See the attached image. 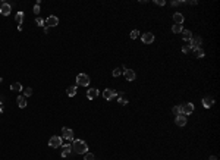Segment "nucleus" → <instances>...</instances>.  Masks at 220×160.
<instances>
[{
	"label": "nucleus",
	"mask_w": 220,
	"mask_h": 160,
	"mask_svg": "<svg viewBox=\"0 0 220 160\" xmlns=\"http://www.w3.org/2000/svg\"><path fill=\"white\" fill-rule=\"evenodd\" d=\"M175 124H176L178 126H185V125H186V116H184V115H178L176 119H175Z\"/></svg>",
	"instance_id": "obj_12"
},
{
	"label": "nucleus",
	"mask_w": 220,
	"mask_h": 160,
	"mask_svg": "<svg viewBox=\"0 0 220 160\" xmlns=\"http://www.w3.org/2000/svg\"><path fill=\"white\" fill-rule=\"evenodd\" d=\"M123 75H125V78L128 79V81H134L135 79V72L132 71V69H128V68H125L123 69Z\"/></svg>",
	"instance_id": "obj_11"
},
{
	"label": "nucleus",
	"mask_w": 220,
	"mask_h": 160,
	"mask_svg": "<svg viewBox=\"0 0 220 160\" xmlns=\"http://www.w3.org/2000/svg\"><path fill=\"white\" fill-rule=\"evenodd\" d=\"M10 90H12V91H15V93L22 91V85H21V82H13V84L10 85Z\"/></svg>",
	"instance_id": "obj_17"
},
{
	"label": "nucleus",
	"mask_w": 220,
	"mask_h": 160,
	"mask_svg": "<svg viewBox=\"0 0 220 160\" xmlns=\"http://www.w3.org/2000/svg\"><path fill=\"white\" fill-rule=\"evenodd\" d=\"M194 53H195L197 57H204V56H205V53H204V50H203L201 47H200V48H195V50H194Z\"/></svg>",
	"instance_id": "obj_24"
},
{
	"label": "nucleus",
	"mask_w": 220,
	"mask_h": 160,
	"mask_svg": "<svg viewBox=\"0 0 220 160\" xmlns=\"http://www.w3.org/2000/svg\"><path fill=\"white\" fill-rule=\"evenodd\" d=\"M66 94H68L69 97H73V95L76 94V85H71V87H68Z\"/></svg>",
	"instance_id": "obj_20"
},
{
	"label": "nucleus",
	"mask_w": 220,
	"mask_h": 160,
	"mask_svg": "<svg viewBox=\"0 0 220 160\" xmlns=\"http://www.w3.org/2000/svg\"><path fill=\"white\" fill-rule=\"evenodd\" d=\"M76 85H81V87L89 85V77L87 73H78V77H76Z\"/></svg>",
	"instance_id": "obj_2"
},
{
	"label": "nucleus",
	"mask_w": 220,
	"mask_h": 160,
	"mask_svg": "<svg viewBox=\"0 0 220 160\" xmlns=\"http://www.w3.org/2000/svg\"><path fill=\"white\" fill-rule=\"evenodd\" d=\"M210 160H217V157L216 156H210Z\"/></svg>",
	"instance_id": "obj_36"
},
{
	"label": "nucleus",
	"mask_w": 220,
	"mask_h": 160,
	"mask_svg": "<svg viewBox=\"0 0 220 160\" xmlns=\"http://www.w3.org/2000/svg\"><path fill=\"white\" fill-rule=\"evenodd\" d=\"M16 102H18V106H19L21 109H24L25 106H27V100H25L24 95H19V97L16 98Z\"/></svg>",
	"instance_id": "obj_19"
},
{
	"label": "nucleus",
	"mask_w": 220,
	"mask_h": 160,
	"mask_svg": "<svg viewBox=\"0 0 220 160\" xmlns=\"http://www.w3.org/2000/svg\"><path fill=\"white\" fill-rule=\"evenodd\" d=\"M172 113H175V116L180 115V106H175V107L172 109Z\"/></svg>",
	"instance_id": "obj_29"
},
{
	"label": "nucleus",
	"mask_w": 220,
	"mask_h": 160,
	"mask_svg": "<svg viewBox=\"0 0 220 160\" xmlns=\"http://www.w3.org/2000/svg\"><path fill=\"white\" fill-rule=\"evenodd\" d=\"M10 10H12V6L6 2H2L0 3V15H3V16H7L10 13Z\"/></svg>",
	"instance_id": "obj_6"
},
{
	"label": "nucleus",
	"mask_w": 220,
	"mask_h": 160,
	"mask_svg": "<svg viewBox=\"0 0 220 160\" xmlns=\"http://www.w3.org/2000/svg\"><path fill=\"white\" fill-rule=\"evenodd\" d=\"M24 95H25V97H31V95H32V88H30V87H28V88H25Z\"/></svg>",
	"instance_id": "obj_28"
},
{
	"label": "nucleus",
	"mask_w": 220,
	"mask_h": 160,
	"mask_svg": "<svg viewBox=\"0 0 220 160\" xmlns=\"http://www.w3.org/2000/svg\"><path fill=\"white\" fill-rule=\"evenodd\" d=\"M213 104H214V100H213V98H211L210 95H207V97H204V98H203V106H204L205 109H210Z\"/></svg>",
	"instance_id": "obj_14"
},
{
	"label": "nucleus",
	"mask_w": 220,
	"mask_h": 160,
	"mask_svg": "<svg viewBox=\"0 0 220 160\" xmlns=\"http://www.w3.org/2000/svg\"><path fill=\"white\" fill-rule=\"evenodd\" d=\"M141 40H142V43H144V44H151L154 41V35L151 32H145V34L141 35Z\"/></svg>",
	"instance_id": "obj_10"
},
{
	"label": "nucleus",
	"mask_w": 220,
	"mask_h": 160,
	"mask_svg": "<svg viewBox=\"0 0 220 160\" xmlns=\"http://www.w3.org/2000/svg\"><path fill=\"white\" fill-rule=\"evenodd\" d=\"M84 160H96V159H94V154L93 153H85L84 154Z\"/></svg>",
	"instance_id": "obj_27"
},
{
	"label": "nucleus",
	"mask_w": 220,
	"mask_h": 160,
	"mask_svg": "<svg viewBox=\"0 0 220 160\" xmlns=\"http://www.w3.org/2000/svg\"><path fill=\"white\" fill-rule=\"evenodd\" d=\"M173 19H175V24H179V25H182V22L185 21L184 19V15L179 13V12H176V13L173 15Z\"/></svg>",
	"instance_id": "obj_16"
},
{
	"label": "nucleus",
	"mask_w": 220,
	"mask_h": 160,
	"mask_svg": "<svg viewBox=\"0 0 220 160\" xmlns=\"http://www.w3.org/2000/svg\"><path fill=\"white\" fill-rule=\"evenodd\" d=\"M72 150L76 154H85V153H88V145L82 140H73V143H72Z\"/></svg>",
	"instance_id": "obj_1"
},
{
	"label": "nucleus",
	"mask_w": 220,
	"mask_h": 160,
	"mask_svg": "<svg viewBox=\"0 0 220 160\" xmlns=\"http://www.w3.org/2000/svg\"><path fill=\"white\" fill-rule=\"evenodd\" d=\"M98 94H100V91H98L97 88H89V90L87 91V97L89 98V100H94V98H97Z\"/></svg>",
	"instance_id": "obj_13"
},
{
	"label": "nucleus",
	"mask_w": 220,
	"mask_h": 160,
	"mask_svg": "<svg viewBox=\"0 0 220 160\" xmlns=\"http://www.w3.org/2000/svg\"><path fill=\"white\" fill-rule=\"evenodd\" d=\"M103 97H104L106 100L109 102V100H113L114 97H118V93L113 91V90H110V88H106L104 91H103Z\"/></svg>",
	"instance_id": "obj_9"
},
{
	"label": "nucleus",
	"mask_w": 220,
	"mask_h": 160,
	"mask_svg": "<svg viewBox=\"0 0 220 160\" xmlns=\"http://www.w3.org/2000/svg\"><path fill=\"white\" fill-rule=\"evenodd\" d=\"M180 3H184V2H179V0H173V2H172V6H179Z\"/></svg>",
	"instance_id": "obj_34"
},
{
	"label": "nucleus",
	"mask_w": 220,
	"mask_h": 160,
	"mask_svg": "<svg viewBox=\"0 0 220 160\" xmlns=\"http://www.w3.org/2000/svg\"><path fill=\"white\" fill-rule=\"evenodd\" d=\"M48 145L51 147V149H60L62 147V137H57V135L51 137L50 141H48Z\"/></svg>",
	"instance_id": "obj_3"
},
{
	"label": "nucleus",
	"mask_w": 220,
	"mask_h": 160,
	"mask_svg": "<svg viewBox=\"0 0 220 160\" xmlns=\"http://www.w3.org/2000/svg\"><path fill=\"white\" fill-rule=\"evenodd\" d=\"M172 31H173L175 34H178V32H182V31H184V27H182V25H179V24H175V25L172 27Z\"/></svg>",
	"instance_id": "obj_22"
},
{
	"label": "nucleus",
	"mask_w": 220,
	"mask_h": 160,
	"mask_svg": "<svg viewBox=\"0 0 220 160\" xmlns=\"http://www.w3.org/2000/svg\"><path fill=\"white\" fill-rule=\"evenodd\" d=\"M118 97H119V103L122 104V106H125V104H128V100H126V97H125V94L123 93H118Z\"/></svg>",
	"instance_id": "obj_21"
},
{
	"label": "nucleus",
	"mask_w": 220,
	"mask_h": 160,
	"mask_svg": "<svg viewBox=\"0 0 220 160\" xmlns=\"http://www.w3.org/2000/svg\"><path fill=\"white\" fill-rule=\"evenodd\" d=\"M62 137L68 141H73V131L71 128H63L62 129Z\"/></svg>",
	"instance_id": "obj_8"
},
{
	"label": "nucleus",
	"mask_w": 220,
	"mask_h": 160,
	"mask_svg": "<svg viewBox=\"0 0 220 160\" xmlns=\"http://www.w3.org/2000/svg\"><path fill=\"white\" fill-rule=\"evenodd\" d=\"M35 24L38 27H46V19H43V18H37L35 19Z\"/></svg>",
	"instance_id": "obj_25"
},
{
	"label": "nucleus",
	"mask_w": 220,
	"mask_h": 160,
	"mask_svg": "<svg viewBox=\"0 0 220 160\" xmlns=\"http://www.w3.org/2000/svg\"><path fill=\"white\" fill-rule=\"evenodd\" d=\"M138 35H139V31H138V30H134V31H131V38H132V40L138 38Z\"/></svg>",
	"instance_id": "obj_30"
},
{
	"label": "nucleus",
	"mask_w": 220,
	"mask_h": 160,
	"mask_svg": "<svg viewBox=\"0 0 220 160\" xmlns=\"http://www.w3.org/2000/svg\"><path fill=\"white\" fill-rule=\"evenodd\" d=\"M32 10H34V13H35V15H38V13H40V6L35 5V6L32 7Z\"/></svg>",
	"instance_id": "obj_31"
},
{
	"label": "nucleus",
	"mask_w": 220,
	"mask_h": 160,
	"mask_svg": "<svg viewBox=\"0 0 220 160\" xmlns=\"http://www.w3.org/2000/svg\"><path fill=\"white\" fill-rule=\"evenodd\" d=\"M182 52H184V53H189V52H191V48H189V46H188V44L182 47Z\"/></svg>",
	"instance_id": "obj_32"
},
{
	"label": "nucleus",
	"mask_w": 220,
	"mask_h": 160,
	"mask_svg": "<svg viewBox=\"0 0 220 160\" xmlns=\"http://www.w3.org/2000/svg\"><path fill=\"white\" fill-rule=\"evenodd\" d=\"M182 38H184L185 41H189V40L192 38V32H191L189 30H184V31H182Z\"/></svg>",
	"instance_id": "obj_18"
},
{
	"label": "nucleus",
	"mask_w": 220,
	"mask_h": 160,
	"mask_svg": "<svg viewBox=\"0 0 220 160\" xmlns=\"http://www.w3.org/2000/svg\"><path fill=\"white\" fill-rule=\"evenodd\" d=\"M123 69H125V66H123L122 69H114V71H113V77H114V78H118V77L120 75V73L123 72Z\"/></svg>",
	"instance_id": "obj_26"
},
{
	"label": "nucleus",
	"mask_w": 220,
	"mask_h": 160,
	"mask_svg": "<svg viewBox=\"0 0 220 160\" xmlns=\"http://www.w3.org/2000/svg\"><path fill=\"white\" fill-rule=\"evenodd\" d=\"M2 81H3V78H0V82H2Z\"/></svg>",
	"instance_id": "obj_37"
},
{
	"label": "nucleus",
	"mask_w": 220,
	"mask_h": 160,
	"mask_svg": "<svg viewBox=\"0 0 220 160\" xmlns=\"http://www.w3.org/2000/svg\"><path fill=\"white\" fill-rule=\"evenodd\" d=\"M192 112H194V104L192 103H185V104L180 106V115L186 116V115H191Z\"/></svg>",
	"instance_id": "obj_4"
},
{
	"label": "nucleus",
	"mask_w": 220,
	"mask_h": 160,
	"mask_svg": "<svg viewBox=\"0 0 220 160\" xmlns=\"http://www.w3.org/2000/svg\"><path fill=\"white\" fill-rule=\"evenodd\" d=\"M15 19H16V22L19 24V25H22V21H24V12H18L16 16H15Z\"/></svg>",
	"instance_id": "obj_23"
},
{
	"label": "nucleus",
	"mask_w": 220,
	"mask_h": 160,
	"mask_svg": "<svg viewBox=\"0 0 220 160\" xmlns=\"http://www.w3.org/2000/svg\"><path fill=\"white\" fill-rule=\"evenodd\" d=\"M156 5H159V6H164L166 2H164V0H156Z\"/></svg>",
	"instance_id": "obj_33"
},
{
	"label": "nucleus",
	"mask_w": 220,
	"mask_h": 160,
	"mask_svg": "<svg viewBox=\"0 0 220 160\" xmlns=\"http://www.w3.org/2000/svg\"><path fill=\"white\" fill-rule=\"evenodd\" d=\"M2 112H3V103L0 102V113H2Z\"/></svg>",
	"instance_id": "obj_35"
},
{
	"label": "nucleus",
	"mask_w": 220,
	"mask_h": 160,
	"mask_svg": "<svg viewBox=\"0 0 220 160\" xmlns=\"http://www.w3.org/2000/svg\"><path fill=\"white\" fill-rule=\"evenodd\" d=\"M201 43H203V40L200 38V37H195V38H192L188 41V46H189V48L191 50H195V48H200V46H201Z\"/></svg>",
	"instance_id": "obj_5"
},
{
	"label": "nucleus",
	"mask_w": 220,
	"mask_h": 160,
	"mask_svg": "<svg viewBox=\"0 0 220 160\" xmlns=\"http://www.w3.org/2000/svg\"><path fill=\"white\" fill-rule=\"evenodd\" d=\"M72 147H71V144H66L63 147V150H62V157H69L71 154H72Z\"/></svg>",
	"instance_id": "obj_15"
},
{
	"label": "nucleus",
	"mask_w": 220,
	"mask_h": 160,
	"mask_svg": "<svg viewBox=\"0 0 220 160\" xmlns=\"http://www.w3.org/2000/svg\"><path fill=\"white\" fill-rule=\"evenodd\" d=\"M59 25V18L57 16H54V15H51V16H48L47 19H46V27H57Z\"/></svg>",
	"instance_id": "obj_7"
}]
</instances>
